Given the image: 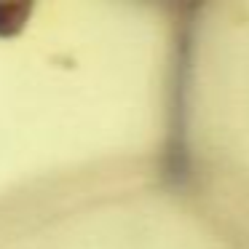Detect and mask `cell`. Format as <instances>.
I'll list each match as a JSON object with an SVG mask.
<instances>
[{
	"mask_svg": "<svg viewBox=\"0 0 249 249\" xmlns=\"http://www.w3.org/2000/svg\"><path fill=\"white\" fill-rule=\"evenodd\" d=\"M30 14V6H17V3H0V38L14 35L22 30L24 17Z\"/></svg>",
	"mask_w": 249,
	"mask_h": 249,
	"instance_id": "obj_1",
	"label": "cell"
}]
</instances>
